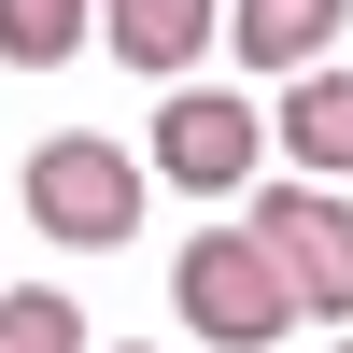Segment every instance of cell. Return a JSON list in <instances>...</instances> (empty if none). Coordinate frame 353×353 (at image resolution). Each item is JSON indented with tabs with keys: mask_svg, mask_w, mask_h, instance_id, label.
I'll return each mask as SVG.
<instances>
[{
	"mask_svg": "<svg viewBox=\"0 0 353 353\" xmlns=\"http://www.w3.org/2000/svg\"><path fill=\"white\" fill-rule=\"evenodd\" d=\"M141 170H156V156H128V141H99V128L28 141V226H43L57 254H113L141 226Z\"/></svg>",
	"mask_w": 353,
	"mask_h": 353,
	"instance_id": "6da1fadb",
	"label": "cell"
},
{
	"mask_svg": "<svg viewBox=\"0 0 353 353\" xmlns=\"http://www.w3.org/2000/svg\"><path fill=\"white\" fill-rule=\"evenodd\" d=\"M170 311H184L198 339H226V353H269L297 325V283H283V254L254 241V226H198L184 269H170Z\"/></svg>",
	"mask_w": 353,
	"mask_h": 353,
	"instance_id": "7a4b0ae2",
	"label": "cell"
},
{
	"mask_svg": "<svg viewBox=\"0 0 353 353\" xmlns=\"http://www.w3.org/2000/svg\"><path fill=\"white\" fill-rule=\"evenodd\" d=\"M141 156H156L184 198H241V184H254V156H269V113H254L241 85H170Z\"/></svg>",
	"mask_w": 353,
	"mask_h": 353,
	"instance_id": "3957f363",
	"label": "cell"
},
{
	"mask_svg": "<svg viewBox=\"0 0 353 353\" xmlns=\"http://www.w3.org/2000/svg\"><path fill=\"white\" fill-rule=\"evenodd\" d=\"M241 226L283 254V283H297L311 325H353V198H339V184H269Z\"/></svg>",
	"mask_w": 353,
	"mask_h": 353,
	"instance_id": "277c9868",
	"label": "cell"
},
{
	"mask_svg": "<svg viewBox=\"0 0 353 353\" xmlns=\"http://www.w3.org/2000/svg\"><path fill=\"white\" fill-rule=\"evenodd\" d=\"M339 28H353V0H226V57H241V71H283V85L325 71Z\"/></svg>",
	"mask_w": 353,
	"mask_h": 353,
	"instance_id": "5b68a950",
	"label": "cell"
},
{
	"mask_svg": "<svg viewBox=\"0 0 353 353\" xmlns=\"http://www.w3.org/2000/svg\"><path fill=\"white\" fill-rule=\"evenodd\" d=\"M99 43L128 57V71L184 85V71H198V43H226V0H99Z\"/></svg>",
	"mask_w": 353,
	"mask_h": 353,
	"instance_id": "8992f818",
	"label": "cell"
},
{
	"mask_svg": "<svg viewBox=\"0 0 353 353\" xmlns=\"http://www.w3.org/2000/svg\"><path fill=\"white\" fill-rule=\"evenodd\" d=\"M269 156H297V184H311V170H325V184H353V71H339V57H325L311 85H283Z\"/></svg>",
	"mask_w": 353,
	"mask_h": 353,
	"instance_id": "52a82bcc",
	"label": "cell"
},
{
	"mask_svg": "<svg viewBox=\"0 0 353 353\" xmlns=\"http://www.w3.org/2000/svg\"><path fill=\"white\" fill-rule=\"evenodd\" d=\"M0 57H14V71L85 57V0H0Z\"/></svg>",
	"mask_w": 353,
	"mask_h": 353,
	"instance_id": "ba28073f",
	"label": "cell"
},
{
	"mask_svg": "<svg viewBox=\"0 0 353 353\" xmlns=\"http://www.w3.org/2000/svg\"><path fill=\"white\" fill-rule=\"evenodd\" d=\"M0 353H85V311L57 297V283H14V297H0Z\"/></svg>",
	"mask_w": 353,
	"mask_h": 353,
	"instance_id": "9c48e42d",
	"label": "cell"
},
{
	"mask_svg": "<svg viewBox=\"0 0 353 353\" xmlns=\"http://www.w3.org/2000/svg\"><path fill=\"white\" fill-rule=\"evenodd\" d=\"M339 353H353V339H339Z\"/></svg>",
	"mask_w": 353,
	"mask_h": 353,
	"instance_id": "30bf717a",
	"label": "cell"
},
{
	"mask_svg": "<svg viewBox=\"0 0 353 353\" xmlns=\"http://www.w3.org/2000/svg\"><path fill=\"white\" fill-rule=\"evenodd\" d=\"M128 353H141V339H128Z\"/></svg>",
	"mask_w": 353,
	"mask_h": 353,
	"instance_id": "8fae6325",
	"label": "cell"
}]
</instances>
